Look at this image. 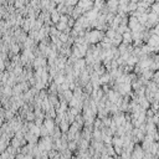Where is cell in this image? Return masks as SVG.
Returning a JSON list of instances; mask_svg holds the SVG:
<instances>
[{
	"label": "cell",
	"instance_id": "6da1fadb",
	"mask_svg": "<svg viewBox=\"0 0 159 159\" xmlns=\"http://www.w3.org/2000/svg\"><path fill=\"white\" fill-rule=\"evenodd\" d=\"M84 37V41L87 42V44H92V45H96L98 44L100 41H102V39L104 37V33L101 30H87L86 33H84L83 35Z\"/></svg>",
	"mask_w": 159,
	"mask_h": 159
},
{
	"label": "cell",
	"instance_id": "7a4b0ae2",
	"mask_svg": "<svg viewBox=\"0 0 159 159\" xmlns=\"http://www.w3.org/2000/svg\"><path fill=\"white\" fill-rule=\"evenodd\" d=\"M37 148L40 152H49L50 149H52V139L50 135L42 137L40 141H37Z\"/></svg>",
	"mask_w": 159,
	"mask_h": 159
},
{
	"label": "cell",
	"instance_id": "3957f363",
	"mask_svg": "<svg viewBox=\"0 0 159 159\" xmlns=\"http://www.w3.org/2000/svg\"><path fill=\"white\" fill-rule=\"evenodd\" d=\"M76 5L81 9L82 14H84V13L90 11V10L93 8V2H90V0H78Z\"/></svg>",
	"mask_w": 159,
	"mask_h": 159
},
{
	"label": "cell",
	"instance_id": "277c9868",
	"mask_svg": "<svg viewBox=\"0 0 159 159\" xmlns=\"http://www.w3.org/2000/svg\"><path fill=\"white\" fill-rule=\"evenodd\" d=\"M46 66H47V61H46V57H44V56H37L33 61V67L35 70L40 68V67H46Z\"/></svg>",
	"mask_w": 159,
	"mask_h": 159
},
{
	"label": "cell",
	"instance_id": "5b68a950",
	"mask_svg": "<svg viewBox=\"0 0 159 159\" xmlns=\"http://www.w3.org/2000/svg\"><path fill=\"white\" fill-rule=\"evenodd\" d=\"M143 154H144L143 148H142L141 145H138V144H134L133 149H132V153H131V157H132L133 159H142Z\"/></svg>",
	"mask_w": 159,
	"mask_h": 159
},
{
	"label": "cell",
	"instance_id": "8992f818",
	"mask_svg": "<svg viewBox=\"0 0 159 159\" xmlns=\"http://www.w3.org/2000/svg\"><path fill=\"white\" fill-rule=\"evenodd\" d=\"M106 5H107L110 13L117 14V11H118V0H107Z\"/></svg>",
	"mask_w": 159,
	"mask_h": 159
},
{
	"label": "cell",
	"instance_id": "52a82bcc",
	"mask_svg": "<svg viewBox=\"0 0 159 159\" xmlns=\"http://www.w3.org/2000/svg\"><path fill=\"white\" fill-rule=\"evenodd\" d=\"M42 126H44L45 128L49 131V134H50V133H51V131L55 128L56 123H55V121L52 119V118H45V119H44V122H42Z\"/></svg>",
	"mask_w": 159,
	"mask_h": 159
},
{
	"label": "cell",
	"instance_id": "ba28073f",
	"mask_svg": "<svg viewBox=\"0 0 159 159\" xmlns=\"http://www.w3.org/2000/svg\"><path fill=\"white\" fill-rule=\"evenodd\" d=\"M122 42L123 44H132V33L129 29L122 34Z\"/></svg>",
	"mask_w": 159,
	"mask_h": 159
},
{
	"label": "cell",
	"instance_id": "9c48e42d",
	"mask_svg": "<svg viewBox=\"0 0 159 159\" xmlns=\"http://www.w3.org/2000/svg\"><path fill=\"white\" fill-rule=\"evenodd\" d=\"M60 16H61V14L57 11L56 9H55V10H52V11L50 13L51 23H52V24H57V23H59V20H60Z\"/></svg>",
	"mask_w": 159,
	"mask_h": 159
},
{
	"label": "cell",
	"instance_id": "30bf717a",
	"mask_svg": "<svg viewBox=\"0 0 159 159\" xmlns=\"http://www.w3.org/2000/svg\"><path fill=\"white\" fill-rule=\"evenodd\" d=\"M26 122H34L35 119V114H34V111H29L25 116V118H24Z\"/></svg>",
	"mask_w": 159,
	"mask_h": 159
},
{
	"label": "cell",
	"instance_id": "8fae6325",
	"mask_svg": "<svg viewBox=\"0 0 159 159\" xmlns=\"http://www.w3.org/2000/svg\"><path fill=\"white\" fill-rule=\"evenodd\" d=\"M46 135H49V131L41 124L40 126V137H46Z\"/></svg>",
	"mask_w": 159,
	"mask_h": 159
},
{
	"label": "cell",
	"instance_id": "7c38bea8",
	"mask_svg": "<svg viewBox=\"0 0 159 159\" xmlns=\"http://www.w3.org/2000/svg\"><path fill=\"white\" fill-rule=\"evenodd\" d=\"M24 0H14V8L15 9H20L21 6H24Z\"/></svg>",
	"mask_w": 159,
	"mask_h": 159
}]
</instances>
